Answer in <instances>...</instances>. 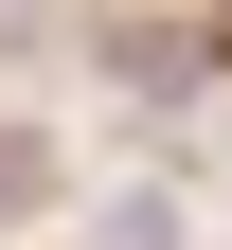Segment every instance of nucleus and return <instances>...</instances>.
I'll return each instance as SVG.
<instances>
[{
	"instance_id": "f257e3e1",
	"label": "nucleus",
	"mask_w": 232,
	"mask_h": 250,
	"mask_svg": "<svg viewBox=\"0 0 232 250\" xmlns=\"http://www.w3.org/2000/svg\"><path fill=\"white\" fill-rule=\"evenodd\" d=\"M36 197H54V143H36V125H0V232H18Z\"/></svg>"
},
{
	"instance_id": "f03ea898",
	"label": "nucleus",
	"mask_w": 232,
	"mask_h": 250,
	"mask_svg": "<svg viewBox=\"0 0 232 250\" xmlns=\"http://www.w3.org/2000/svg\"><path fill=\"white\" fill-rule=\"evenodd\" d=\"M89 250H179V197H107V214H89Z\"/></svg>"
}]
</instances>
